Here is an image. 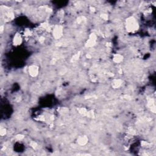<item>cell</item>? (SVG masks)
Returning <instances> with one entry per match:
<instances>
[{
    "label": "cell",
    "mask_w": 156,
    "mask_h": 156,
    "mask_svg": "<svg viewBox=\"0 0 156 156\" xmlns=\"http://www.w3.org/2000/svg\"><path fill=\"white\" fill-rule=\"evenodd\" d=\"M127 28L129 31H132L134 30H136L138 28V25L137 23V22L135 19L133 18H131L130 19H128L127 22Z\"/></svg>",
    "instance_id": "1"
}]
</instances>
